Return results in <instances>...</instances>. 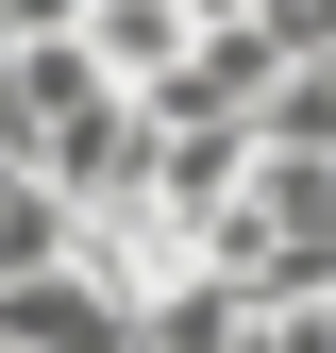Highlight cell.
<instances>
[{
    "label": "cell",
    "mask_w": 336,
    "mask_h": 353,
    "mask_svg": "<svg viewBox=\"0 0 336 353\" xmlns=\"http://www.w3.org/2000/svg\"><path fill=\"white\" fill-rule=\"evenodd\" d=\"M269 34L286 51H336V0H269Z\"/></svg>",
    "instance_id": "cell-1"
},
{
    "label": "cell",
    "mask_w": 336,
    "mask_h": 353,
    "mask_svg": "<svg viewBox=\"0 0 336 353\" xmlns=\"http://www.w3.org/2000/svg\"><path fill=\"white\" fill-rule=\"evenodd\" d=\"M0 353H17V336H0Z\"/></svg>",
    "instance_id": "cell-3"
},
{
    "label": "cell",
    "mask_w": 336,
    "mask_h": 353,
    "mask_svg": "<svg viewBox=\"0 0 336 353\" xmlns=\"http://www.w3.org/2000/svg\"><path fill=\"white\" fill-rule=\"evenodd\" d=\"M185 17H269V0H185Z\"/></svg>",
    "instance_id": "cell-2"
}]
</instances>
